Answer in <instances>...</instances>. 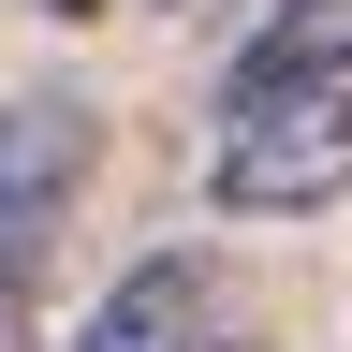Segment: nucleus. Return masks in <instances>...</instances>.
Listing matches in <instances>:
<instances>
[{
	"label": "nucleus",
	"instance_id": "nucleus-2",
	"mask_svg": "<svg viewBox=\"0 0 352 352\" xmlns=\"http://www.w3.org/2000/svg\"><path fill=\"white\" fill-rule=\"evenodd\" d=\"M103 162L88 88H0V235H59V206Z\"/></svg>",
	"mask_w": 352,
	"mask_h": 352
},
{
	"label": "nucleus",
	"instance_id": "nucleus-4",
	"mask_svg": "<svg viewBox=\"0 0 352 352\" xmlns=\"http://www.w3.org/2000/svg\"><path fill=\"white\" fill-rule=\"evenodd\" d=\"M264 74H352V0H264L220 88H264Z\"/></svg>",
	"mask_w": 352,
	"mask_h": 352
},
{
	"label": "nucleus",
	"instance_id": "nucleus-7",
	"mask_svg": "<svg viewBox=\"0 0 352 352\" xmlns=\"http://www.w3.org/2000/svg\"><path fill=\"white\" fill-rule=\"evenodd\" d=\"M206 352H264V338H206Z\"/></svg>",
	"mask_w": 352,
	"mask_h": 352
},
{
	"label": "nucleus",
	"instance_id": "nucleus-1",
	"mask_svg": "<svg viewBox=\"0 0 352 352\" xmlns=\"http://www.w3.org/2000/svg\"><path fill=\"white\" fill-rule=\"evenodd\" d=\"M206 206H220V220H323V206H352V74L220 88Z\"/></svg>",
	"mask_w": 352,
	"mask_h": 352
},
{
	"label": "nucleus",
	"instance_id": "nucleus-3",
	"mask_svg": "<svg viewBox=\"0 0 352 352\" xmlns=\"http://www.w3.org/2000/svg\"><path fill=\"white\" fill-rule=\"evenodd\" d=\"M206 338H235V323H220V250H147L74 323V352H206Z\"/></svg>",
	"mask_w": 352,
	"mask_h": 352
},
{
	"label": "nucleus",
	"instance_id": "nucleus-6",
	"mask_svg": "<svg viewBox=\"0 0 352 352\" xmlns=\"http://www.w3.org/2000/svg\"><path fill=\"white\" fill-rule=\"evenodd\" d=\"M44 15H103V0H44Z\"/></svg>",
	"mask_w": 352,
	"mask_h": 352
},
{
	"label": "nucleus",
	"instance_id": "nucleus-5",
	"mask_svg": "<svg viewBox=\"0 0 352 352\" xmlns=\"http://www.w3.org/2000/svg\"><path fill=\"white\" fill-rule=\"evenodd\" d=\"M0 352H44V235H0Z\"/></svg>",
	"mask_w": 352,
	"mask_h": 352
}]
</instances>
